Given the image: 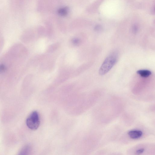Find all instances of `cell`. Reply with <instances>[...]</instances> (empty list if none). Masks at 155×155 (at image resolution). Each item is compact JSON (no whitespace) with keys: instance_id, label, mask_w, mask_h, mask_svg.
<instances>
[{"instance_id":"obj_1","label":"cell","mask_w":155,"mask_h":155,"mask_svg":"<svg viewBox=\"0 0 155 155\" xmlns=\"http://www.w3.org/2000/svg\"><path fill=\"white\" fill-rule=\"evenodd\" d=\"M118 58L117 52L114 51L111 52L105 59L100 67L99 74L103 76L110 71L116 63Z\"/></svg>"},{"instance_id":"obj_2","label":"cell","mask_w":155,"mask_h":155,"mask_svg":"<svg viewBox=\"0 0 155 155\" xmlns=\"http://www.w3.org/2000/svg\"><path fill=\"white\" fill-rule=\"evenodd\" d=\"M40 121L38 113L36 111L33 112L27 118L26 124L29 128L35 130L38 129L40 126Z\"/></svg>"},{"instance_id":"obj_7","label":"cell","mask_w":155,"mask_h":155,"mask_svg":"<svg viewBox=\"0 0 155 155\" xmlns=\"http://www.w3.org/2000/svg\"><path fill=\"white\" fill-rule=\"evenodd\" d=\"M59 44L58 43H54L50 45L47 50L48 52H51L55 51L59 48Z\"/></svg>"},{"instance_id":"obj_4","label":"cell","mask_w":155,"mask_h":155,"mask_svg":"<svg viewBox=\"0 0 155 155\" xmlns=\"http://www.w3.org/2000/svg\"><path fill=\"white\" fill-rule=\"evenodd\" d=\"M137 73L141 77L143 78H148L152 74L151 71L146 69L139 70H138Z\"/></svg>"},{"instance_id":"obj_5","label":"cell","mask_w":155,"mask_h":155,"mask_svg":"<svg viewBox=\"0 0 155 155\" xmlns=\"http://www.w3.org/2000/svg\"><path fill=\"white\" fill-rule=\"evenodd\" d=\"M69 8L67 7L59 8L58 10V13L60 16H65L68 14Z\"/></svg>"},{"instance_id":"obj_8","label":"cell","mask_w":155,"mask_h":155,"mask_svg":"<svg viewBox=\"0 0 155 155\" xmlns=\"http://www.w3.org/2000/svg\"><path fill=\"white\" fill-rule=\"evenodd\" d=\"M71 42L73 44L76 45H79L81 43V40L77 38H75L72 39Z\"/></svg>"},{"instance_id":"obj_10","label":"cell","mask_w":155,"mask_h":155,"mask_svg":"<svg viewBox=\"0 0 155 155\" xmlns=\"http://www.w3.org/2000/svg\"><path fill=\"white\" fill-rule=\"evenodd\" d=\"M144 149H140L136 151V153L137 154H140L142 153L144 151Z\"/></svg>"},{"instance_id":"obj_3","label":"cell","mask_w":155,"mask_h":155,"mask_svg":"<svg viewBox=\"0 0 155 155\" xmlns=\"http://www.w3.org/2000/svg\"><path fill=\"white\" fill-rule=\"evenodd\" d=\"M128 134L130 137L133 139H137L141 137L142 132L139 130H132L129 132Z\"/></svg>"},{"instance_id":"obj_11","label":"cell","mask_w":155,"mask_h":155,"mask_svg":"<svg viewBox=\"0 0 155 155\" xmlns=\"http://www.w3.org/2000/svg\"><path fill=\"white\" fill-rule=\"evenodd\" d=\"M138 31V28L136 26H134L133 27L132 31L134 33H136Z\"/></svg>"},{"instance_id":"obj_6","label":"cell","mask_w":155,"mask_h":155,"mask_svg":"<svg viewBox=\"0 0 155 155\" xmlns=\"http://www.w3.org/2000/svg\"><path fill=\"white\" fill-rule=\"evenodd\" d=\"M31 147L30 146L26 145L19 152V155H26L28 154L30 152Z\"/></svg>"},{"instance_id":"obj_9","label":"cell","mask_w":155,"mask_h":155,"mask_svg":"<svg viewBox=\"0 0 155 155\" xmlns=\"http://www.w3.org/2000/svg\"><path fill=\"white\" fill-rule=\"evenodd\" d=\"M6 69V67L4 64H0V74L4 72Z\"/></svg>"}]
</instances>
